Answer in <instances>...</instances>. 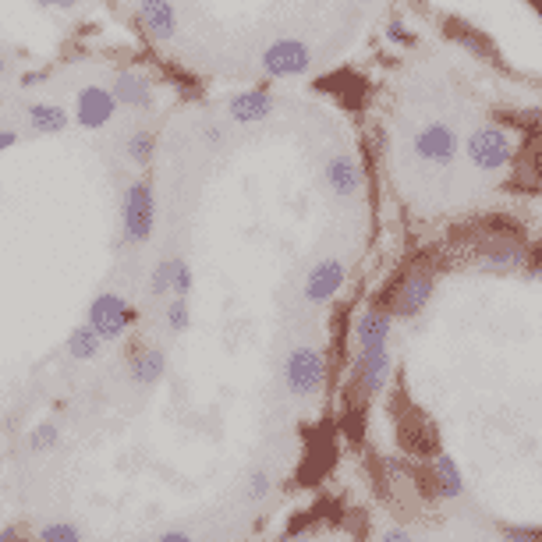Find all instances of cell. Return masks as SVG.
I'll return each instance as SVG.
<instances>
[{"mask_svg":"<svg viewBox=\"0 0 542 542\" xmlns=\"http://www.w3.org/2000/svg\"><path fill=\"white\" fill-rule=\"evenodd\" d=\"M433 291H436V270L429 263H415L390 287V295L383 298V305H387L394 319H415L429 309Z\"/></svg>","mask_w":542,"mask_h":542,"instance_id":"obj_1","label":"cell"},{"mask_svg":"<svg viewBox=\"0 0 542 542\" xmlns=\"http://www.w3.org/2000/svg\"><path fill=\"white\" fill-rule=\"evenodd\" d=\"M156 206H153V185L149 181H132L124 188L121 199V238L128 245H146L156 224Z\"/></svg>","mask_w":542,"mask_h":542,"instance_id":"obj_2","label":"cell"},{"mask_svg":"<svg viewBox=\"0 0 542 542\" xmlns=\"http://www.w3.org/2000/svg\"><path fill=\"white\" fill-rule=\"evenodd\" d=\"M465 149H468L472 167H479V171L486 174L504 171L507 163L514 160V139L500 124H482V128H475V132L468 135Z\"/></svg>","mask_w":542,"mask_h":542,"instance_id":"obj_3","label":"cell"},{"mask_svg":"<svg viewBox=\"0 0 542 542\" xmlns=\"http://www.w3.org/2000/svg\"><path fill=\"white\" fill-rule=\"evenodd\" d=\"M390 372H394V358H390V344L380 348H358L355 351V369H351V387L362 401L376 397L390 383Z\"/></svg>","mask_w":542,"mask_h":542,"instance_id":"obj_4","label":"cell"},{"mask_svg":"<svg viewBox=\"0 0 542 542\" xmlns=\"http://www.w3.org/2000/svg\"><path fill=\"white\" fill-rule=\"evenodd\" d=\"M287 390L295 397H312L323 390L326 383V358L316 348H295L284 362Z\"/></svg>","mask_w":542,"mask_h":542,"instance_id":"obj_5","label":"cell"},{"mask_svg":"<svg viewBox=\"0 0 542 542\" xmlns=\"http://www.w3.org/2000/svg\"><path fill=\"white\" fill-rule=\"evenodd\" d=\"M139 319V312H135V305H128L121 295H96L93 298V305H89V316H86V323L93 326L96 333L103 337V344H110V341H121L124 337V330Z\"/></svg>","mask_w":542,"mask_h":542,"instance_id":"obj_6","label":"cell"},{"mask_svg":"<svg viewBox=\"0 0 542 542\" xmlns=\"http://www.w3.org/2000/svg\"><path fill=\"white\" fill-rule=\"evenodd\" d=\"M411 149H415V156H419L422 163H433V167H450V163L457 160L461 139H457V132L450 128V124L433 121V124H426V128H419V132H415Z\"/></svg>","mask_w":542,"mask_h":542,"instance_id":"obj_7","label":"cell"},{"mask_svg":"<svg viewBox=\"0 0 542 542\" xmlns=\"http://www.w3.org/2000/svg\"><path fill=\"white\" fill-rule=\"evenodd\" d=\"M312 68V50L302 39H277L263 54V71L270 78H295Z\"/></svg>","mask_w":542,"mask_h":542,"instance_id":"obj_8","label":"cell"},{"mask_svg":"<svg viewBox=\"0 0 542 542\" xmlns=\"http://www.w3.org/2000/svg\"><path fill=\"white\" fill-rule=\"evenodd\" d=\"M344 280H348V270H344L341 259H319L316 266L305 277V302L309 305H330L333 298L341 295Z\"/></svg>","mask_w":542,"mask_h":542,"instance_id":"obj_9","label":"cell"},{"mask_svg":"<svg viewBox=\"0 0 542 542\" xmlns=\"http://www.w3.org/2000/svg\"><path fill=\"white\" fill-rule=\"evenodd\" d=\"M117 107H121V103H117L114 89L86 86L82 93L75 96V124H78V128H89V132H96V128H103V124L117 114Z\"/></svg>","mask_w":542,"mask_h":542,"instance_id":"obj_10","label":"cell"},{"mask_svg":"<svg viewBox=\"0 0 542 542\" xmlns=\"http://www.w3.org/2000/svg\"><path fill=\"white\" fill-rule=\"evenodd\" d=\"M528 259H532V252L514 238H486L479 248V266L489 273L521 270V266H528Z\"/></svg>","mask_w":542,"mask_h":542,"instance_id":"obj_11","label":"cell"},{"mask_svg":"<svg viewBox=\"0 0 542 542\" xmlns=\"http://www.w3.org/2000/svg\"><path fill=\"white\" fill-rule=\"evenodd\" d=\"M390 326H394V316H390L387 305H369L355 316V348H380V344H390Z\"/></svg>","mask_w":542,"mask_h":542,"instance_id":"obj_12","label":"cell"},{"mask_svg":"<svg viewBox=\"0 0 542 542\" xmlns=\"http://www.w3.org/2000/svg\"><path fill=\"white\" fill-rule=\"evenodd\" d=\"M139 25L156 43H171V39L178 36V11H174L171 0H142Z\"/></svg>","mask_w":542,"mask_h":542,"instance_id":"obj_13","label":"cell"},{"mask_svg":"<svg viewBox=\"0 0 542 542\" xmlns=\"http://www.w3.org/2000/svg\"><path fill=\"white\" fill-rule=\"evenodd\" d=\"M323 178L330 185L333 195H341V199H351V195L362 192V167L351 153H333L323 167Z\"/></svg>","mask_w":542,"mask_h":542,"instance_id":"obj_14","label":"cell"},{"mask_svg":"<svg viewBox=\"0 0 542 542\" xmlns=\"http://www.w3.org/2000/svg\"><path fill=\"white\" fill-rule=\"evenodd\" d=\"M114 96L121 107H132V110H149L153 107V82H149L142 71H117L114 78Z\"/></svg>","mask_w":542,"mask_h":542,"instance_id":"obj_15","label":"cell"},{"mask_svg":"<svg viewBox=\"0 0 542 542\" xmlns=\"http://www.w3.org/2000/svg\"><path fill=\"white\" fill-rule=\"evenodd\" d=\"M273 96L266 93V89H245V93L231 96V103H227V114H231V121L238 124H256V121H266V117L273 114Z\"/></svg>","mask_w":542,"mask_h":542,"instance_id":"obj_16","label":"cell"},{"mask_svg":"<svg viewBox=\"0 0 542 542\" xmlns=\"http://www.w3.org/2000/svg\"><path fill=\"white\" fill-rule=\"evenodd\" d=\"M163 372H167V355H163L160 348H142L135 351V355H128V376H132V383H139V387L160 383Z\"/></svg>","mask_w":542,"mask_h":542,"instance_id":"obj_17","label":"cell"},{"mask_svg":"<svg viewBox=\"0 0 542 542\" xmlns=\"http://www.w3.org/2000/svg\"><path fill=\"white\" fill-rule=\"evenodd\" d=\"M433 482H436V496H443V500H457V496L465 493V475H461V468H457V461L450 454H436Z\"/></svg>","mask_w":542,"mask_h":542,"instance_id":"obj_18","label":"cell"},{"mask_svg":"<svg viewBox=\"0 0 542 542\" xmlns=\"http://www.w3.org/2000/svg\"><path fill=\"white\" fill-rule=\"evenodd\" d=\"M29 124L39 135H61V132H68L71 117H68V110L57 107V103H32Z\"/></svg>","mask_w":542,"mask_h":542,"instance_id":"obj_19","label":"cell"},{"mask_svg":"<svg viewBox=\"0 0 542 542\" xmlns=\"http://www.w3.org/2000/svg\"><path fill=\"white\" fill-rule=\"evenodd\" d=\"M100 348H103V337L89 323L71 330V337H68V355L71 358H78V362H89V358L100 355Z\"/></svg>","mask_w":542,"mask_h":542,"instance_id":"obj_20","label":"cell"},{"mask_svg":"<svg viewBox=\"0 0 542 542\" xmlns=\"http://www.w3.org/2000/svg\"><path fill=\"white\" fill-rule=\"evenodd\" d=\"M124 153H128V160L139 163V167H146L149 160H153L156 153V139L153 132H146V128H139V132L128 135V142H124Z\"/></svg>","mask_w":542,"mask_h":542,"instance_id":"obj_21","label":"cell"},{"mask_svg":"<svg viewBox=\"0 0 542 542\" xmlns=\"http://www.w3.org/2000/svg\"><path fill=\"white\" fill-rule=\"evenodd\" d=\"M149 291H153L156 298L174 295V259H163V263H156L153 277H149Z\"/></svg>","mask_w":542,"mask_h":542,"instance_id":"obj_22","label":"cell"},{"mask_svg":"<svg viewBox=\"0 0 542 542\" xmlns=\"http://www.w3.org/2000/svg\"><path fill=\"white\" fill-rule=\"evenodd\" d=\"M57 440H61V429H57L54 422H39V426L29 433V447L36 450V454H43V450H54Z\"/></svg>","mask_w":542,"mask_h":542,"instance_id":"obj_23","label":"cell"},{"mask_svg":"<svg viewBox=\"0 0 542 542\" xmlns=\"http://www.w3.org/2000/svg\"><path fill=\"white\" fill-rule=\"evenodd\" d=\"M167 326H171L174 333H181V330H188V326H192V309H188V298H181V295L171 298V305H167Z\"/></svg>","mask_w":542,"mask_h":542,"instance_id":"obj_24","label":"cell"},{"mask_svg":"<svg viewBox=\"0 0 542 542\" xmlns=\"http://www.w3.org/2000/svg\"><path fill=\"white\" fill-rule=\"evenodd\" d=\"M39 542H82V532L75 525H68V521H54V525L39 532Z\"/></svg>","mask_w":542,"mask_h":542,"instance_id":"obj_25","label":"cell"},{"mask_svg":"<svg viewBox=\"0 0 542 542\" xmlns=\"http://www.w3.org/2000/svg\"><path fill=\"white\" fill-rule=\"evenodd\" d=\"M270 489H273V482H270V475H266L263 468L248 472V479H245V496H248V500H266V496H270Z\"/></svg>","mask_w":542,"mask_h":542,"instance_id":"obj_26","label":"cell"},{"mask_svg":"<svg viewBox=\"0 0 542 542\" xmlns=\"http://www.w3.org/2000/svg\"><path fill=\"white\" fill-rule=\"evenodd\" d=\"M504 542H542V528L535 525H500Z\"/></svg>","mask_w":542,"mask_h":542,"instance_id":"obj_27","label":"cell"},{"mask_svg":"<svg viewBox=\"0 0 542 542\" xmlns=\"http://www.w3.org/2000/svg\"><path fill=\"white\" fill-rule=\"evenodd\" d=\"M192 287H195V277H192V270H188V263L185 259H174V295L188 298L192 295Z\"/></svg>","mask_w":542,"mask_h":542,"instance_id":"obj_28","label":"cell"},{"mask_svg":"<svg viewBox=\"0 0 542 542\" xmlns=\"http://www.w3.org/2000/svg\"><path fill=\"white\" fill-rule=\"evenodd\" d=\"M387 39L390 43H397V47H415V32H411L401 18H390L387 22Z\"/></svg>","mask_w":542,"mask_h":542,"instance_id":"obj_29","label":"cell"},{"mask_svg":"<svg viewBox=\"0 0 542 542\" xmlns=\"http://www.w3.org/2000/svg\"><path fill=\"white\" fill-rule=\"evenodd\" d=\"M202 139L210 142V146H224V128H220V124H206Z\"/></svg>","mask_w":542,"mask_h":542,"instance_id":"obj_30","label":"cell"},{"mask_svg":"<svg viewBox=\"0 0 542 542\" xmlns=\"http://www.w3.org/2000/svg\"><path fill=\"white\" fill-rule=\"evenodd\" d=\"M39 8H57V11H71L78 0H36Z\"/></svg>","mask_w":542,"mask_h":542,"instance_id":"obj_31","label":"cell"},{"mask_svg":"<svg viewBox=\"0 0 542 542\" xmlns=\"http://www.w3.org/2000/svg\"><path fill=\"white\" fill-rule=\"evenodd\" d=\"M380 542H415V539H411V535L404 532V528H390V532H383Z\"/></svg>","mask_w":542,"mask_h":542,"instance_id":"obj_32","label":"cell"},{"mask_svg":"<svg viewBox=\"0 0 542 542\" xmlns=\"http://www.w3.org/2000/svg\"><path fill=\"white\" fill-rule=\"evenodd\" d=\"M18 142V135L11 132V128H0V153H4V149H11Z\"/></svg>","mask_w":542,"mask_h":542,"instance_id":"obj_33","label":"cell"},{"mask_svg":"<svg viewBox=\"0 0 542 542\" xmlns=\"http://www.w3.org/2000/svg\"><path fill=\"white\" fill-rule=\"evenodd\" d=\"M0 542H25V539L18 535L15 525H8V528H0Z\"/></svg>","mask_w":542,"mask_h":542,"instance_id":"obj_34","label":"cell"},{"mask_svg":"<svg viewBox=\"0 0 542 542\" xmlns=\"http://www.w3.org/2000/svg\"><path fill=\"white\" fill-rule=\"evenodd\" d=\"M528 273H532V280H539V284H542V256L528 259Z\"/></svg>","mask_w":542,"mask_h":542,"instance_id":"obj_35","label":"cell"},{"mask_svg":"<svg viewBox=\"0 0 542 542\" xmlns=\"http://www.w3.org/2000/svg\"><path fill=\"white\" fill-rule=\"evenodd\" d=\"M156 542H192V539H188L185 532H163V535H160V539H156Z\"/></svg>","mask_w":542,"mask_h":542,"instance_id":"obj_36","label":"cell"},{"mask_svg":"<svg viewBox=\"0 0 542 542\" xmlns=\"http://www.w3.org/2000/svg\"><path fill=\"white\" fill-rule=\"evenodd\" d=\"M277 542H305V532H298V528H291V532H284Z\"/></svg>","mask_w":542,"mask_h":542,"instance_id":"obj_37","label":"cell"},{"mask_svg":"<svg viewBox=\"0 0 542 542\" xmlns=\"http://www.w3.org/2000/svg\"><path fill=\"white\" fill-rule=\"evenodd\" d=\"M4 75H8V57L0 54V78H4Z\"/></svg>","mask_w":542,"mask_h":542,"instance_id":"obj_38","label":"cell"}]
</instances>
